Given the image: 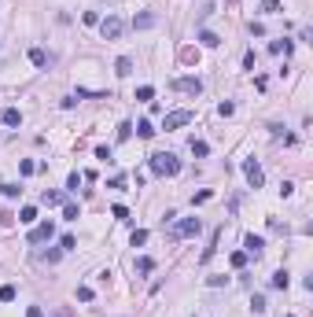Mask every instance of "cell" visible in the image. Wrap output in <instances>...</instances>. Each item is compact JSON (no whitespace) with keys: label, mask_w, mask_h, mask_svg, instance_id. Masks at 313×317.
<instances>
[{"label":"cell","mask_w":313,"mask_h":317,"mask_svg":"<svg viewBox=\"0 0 313 317\" xmlns=\"http://www.w3.org/2000/svg\"><path fill=\"white\" fill-rule=\"evenodd\" d=\"M148 170L155 177H177L181 173V158L173 152H155V155H148Z\"/></svg>","instance_id":"cell-1"},{"label":"cell","mask_w":313,"mask_h":317,"mask_svg":"<svg viewBox=\"0 0 313 317\" xmlns=\"http://www.w3.org/2000/svg\"><path fill=\"white\" fill-rule=\"evenodd\" d=\"M199 232H203V221H199V218H181L173 229H169V236L181 240V236H199Z\"/></svg>","instance_id":"cell-2"},{"label":"cell","mask_w":313,"mask_h":317,"mask_svg":"<svg viewBox=\"0 0 313 317\" xmlns=\"http://www.w3.org/2000/svg\"><path fill=\"white\" fill-rule=\"evenodd\" d=\"M122 30H126V22H122L118 15H107V18L100 22V33H103V41H118V37H122Z\"/></svg>","instance_id":"cell-3"},{"label":"cell","mask_w":313,"mask_h":317,"mask_svg":"<svg viewBox=\"0 0 313 317\" xmlns=\"http://www.w3.org/2000/svg\"><path fill=\"white\" fill-rule=\"evenodd\" d=\"M243 177H247L251 188H262V184H265V173H262L258 158H243Z\"/></svg>","instance_id":"cell-4"},{"label":"cell","mask_w":313,"mask_h":317,"mask_svg":"<svg viewBox=\"0 0 313 317\" xmlns=\"http://www.w3.org/2000/svg\"><path fill=\"white\" fill-rule=\"evenodd\" d=\"M173 89L184 92V96H199V92H203V81L199 78H173Z\"/></svg>","instance_id":"cell-5"},{"label":"cell","mask_w":313,"mask_h":317,"mask_svg":"<svg viewBox=\"0 0 313 317\" xmlns=\"http://www.w3.org/2000/svg\"><path fill=\"white\" fill-rule=\"evenodd\" d=\"M192 111H169V115H166V122H162V129H181V126H188V122H192Z\"/></svg>","instance_id":"cell-6"},{"label":"cell","mask_w":313,"mask_h":317,"mask_svg":"<svg viewBox=\"0 0 313 317\" xmlns=\"http://www.w3.org/2000/svg\"><path fill=\"white\" fill-rule=\"evenodd\" d=\"M55 236V225L52 221H41V225H33V232H30V244H44V240H52Z\"/></svg>","instance_id":"cell-7"},{"label":"cell","mask_w":313,"mask_h":317,"mask_svg":"<svg viewBox=\"0 0 313 317\" xmlns=\"http://www.w3.org/2000/svg\"><path fill=\"white\" fill-rule=\"evenodd\" d=\"M243 247H247V255L258 258L262 251H265V240H262V236H254V232H247V236H243Z\"/></svg>","instance_id":"cell-8"},{"label":"cell","mask_w":313,"mask_h":317,"mask_svg":"<svg viewBox=\"0 0 313 317\" xmlns=\"http://www.w3.org/2000/svg\"><path fill=\"white\" fill-rule=\"evenodd\" d=\"M0 122H4V126H11V129H18V126H22V111H18V107H4Z\"/></svg>","instance_id":"cell-9"},{"label":"cell","mask_w":313,"mask_h":317,"mask_svg":"<svg viewBox=\"0 0 313 317\" xmlns=\"http://www.w3.org/2000/svg\"><path fill=\"white\" fill-rule=\"evenodd\" d=\"M151 26H155V15H151V11H144V15L133 18V30H151Z\"/></svg>","instance_id":"cell-10"},{"label":"cell","mask_w":313,"mask_h":317,"mask_svg":"<svg viewBox=\"0 0 313 317\" xmlns=\"http://www.w3.org/2000/svg\"><path fill=\"white\" fill-rule=\"evenodd\" d=\"M41 203H44V207H63L66 195H63V192H44V195H41Z\"/></svg>","instance_id":"cell-11"},{"label":"cell","mask_w":313,"mask_h":317,"mask_svg":"<svg viewBox=\"0 0 313 317\" xmlns=\"http://www.w3.org/2000/svg\"><path fill=\"white\" fill-rule=\"evenodd\" d=\"M30 63H33V67H48V52H44V48H30Z\"/></svg>","instance_id":"cell-12"},{"label":"cell","mask_w":313,"mask_h":317,"mask_svg":"<svg viewBox=\"0 0 313 317\" xmlns=\"http://www.w3.org/2000/svg\"><path fill=\"white\" fill-rule=\"evenodd\" d=\"M115 74H118V78H129V74H133V59H129V55H122V59L115 63Z\"/></svg>","instance_id":"cell-13"},{"label":"cell","mask_w":313,"mask_h":317,"mask_svg":"<svg viewBox=\"0 0 313 317\" xmlns=\"http://www.w3.org/2000/svg\"><path fill=\"white\" fill-rule=\"evenodd\" d=\"M199 44H203V48H217V44H221V37L210 33V30H203V33H199Z\"/></svg>","instance_id":"cell-14"},{"label":"cell","mask_w":313,"mask_h":317,"mask_svg":"<svg viewBox=\"0 0 313 317\" xmlns=\"http://www.w3.org/2000/svg\"><path fill=\"white\" fill-rule=\"evenodd\" d=\"M288 281H291V277H288V269H277V273L269 277V284H273V288H280V292L288 288Z\"/></svg>","instance_id":"cell-15"},{"label":"cell","mask_w":313,"mask_h":317,"mask_svg":"<svg viewBox=\"0 0 313 317\" xmlns=\"http://www.w3.org/2000/svg\"><path fill=\"white\" fill-rule=\"evenodd\" d=\"M269 52H273V55H280V52L288 55V52H291V41H288V37H280V41H269Z\"/></svg>","instance_id":"cell-16"},{"label":"cell","mask_w":313,"mask_h":317,"mask_svg":"<svg viewBox=\"0 0 313 317\" xmlns=\"http://www.w3.org/2000/svg\"><path fill=\"white\" fill-rule=\"evenodd\" d=\"M137 137H144V141H151V137H155V126H151L148 118H140V122H137Z\"/></svg>","instance_id":"cell-17"},{"label":"cell","mask_w":313,"mask_h":317,"mask_svg":"<svg viewBox=\"0 0 313 317\" xmlns=\"http://www.w3.org/2000/svg\"><path fill=\"white\" fill-rule=\"evenodd\" d=\"M18 221H22V225H33L37 221V207H22L18 210Z\"/></svg>","instance_id":"cell-18"},{"label":"cell","mask_w":313,"mask_h":317,"mask_svg":"<svg viewBox=\"0 0 313 317\" xmlns=\"http://www.w3.org/2000/svg\"><path fill=\"white\" fill-rule=\"evenodd\" d=\"M63 218H66V221H78V218H81L78 203H63Z\"/></svg>","instance_id":"cell-19"},{"label":"cell","mask_w":313,"mask_h":317,"mask_svg":"<svg viewBox=\"0 0 313 317\" xmlns=\"http://www.w3.org/2000/svg\"><path fill=\"white\" fill-rule=\"evenodd\" d=\"M229 266H232V269H243V266H247V251H232Z\"/></svg>","instance_id":"cell-20"},{"label":"cell","mask_w":313,"mask_h":317,"mask_svg":"<svg viewBox=\"0 0 313 317\" xmlns=\"http://www.w3.org/2000/svg\"><path fill=\"white\" fill-rule=\"evenodd\" d=\"M137 100H140V104H151V100H155V89H151V85H140L137 89Z\"/></svg>","instance_id":"cell-21"},{"label":"cell","mask_w":313,"mask_h":317,"mask_svg":"<svg viewBox=\"0 0 313 317\" xmlns=\"http://www.w3.org/2000/svg\"><path fill=\"white\" fill-rule=\"evenodd\" d=\"M133 269H137V273H151V269H155V262L144 255V258H137V262H133Z\"/></svg>","instance_id":"cell-22"},{"label":"cell","mask_w":313,"mask_h":317,"mask_svg":"<svg viewBox=\"0 0 313 317\" xmlns=\"http://www.w3.org/2000/svg\"><path fill=\"white\" fill-rule=\"evenodd\" d=\"M192 155L206 158V155H210V144H206V141H192Z\"/></svg>","instance_id":"cell-23"},{"label":"cell","mask_w":313,"mask_h":317,"mask_svg":"<svg viewBox=\"0 0 313 317\" xmlns=\"http://www.w3.org/2000/svg\"><path fill=\"white\" fill-rule=\"evenodd\" d=\"M129 244H133V247H140V244H148V229H133V236H129Z\"/></svg>","instance_id":"cell-24"},{"label":"cell","mask_w":313,"mask_h":317,"mask_svg":"<svg viewBox=\"0 0 313 317\" xmlns=\"http://www.w3.org/2000/svg\"><path fill=\"white\" fill-rule=\"evenodd\" d=\"M251 314H265V295H251Z\"/></svg>","instance_id":"cell-25"},{"label":"cell","mask_w":313,"mask_h":317,"mask_svg":"<svg viewBox=\"0 0 313 317\" xmlns=\"http://www.w3.org/2000/svg\"><path fill=\"white\" fill-rule=\"evenodd\" d=\"M0 303H15V288L11 284H0Z\"/></svg>","instance_id":"cell-26"},{"label":"cell","mask_w":313,"mask_h":317,"mask_svg":"<svg viewBox=\"0 0 313 317\" xmlns=\"http://www.w3.org/2000/svg\"><path fill=\"white\" fill-rule=\"evenodd\" d=\"M18 173H22V177L37 173V162H30V158H22V162H18Z\"/></svg>","instance_id":"cell-27"},{"label":"cell","mask_w":313,"mask_h":317,"mask_svg":"<svg viewBox=\"0 0 313 317\" xmlns=\"http://www.w3.org/2000/svg\"><path fill=\"white\" fill-rule=\"evenodd\" d=\"M85 181V173H70V177H66V188H70V192H78V184Z\"/></svg>","instance_id":"cell-28"},{"label":"cell","mask_w":313,"mask_h":317,"mask_svg":"<svg viewBox=\"0 0 313 317\" xmlns=\"http://www.w3.org/2000/svg\"><path fill=\"white\" fill-rule=\"evenodd\" d=\"M59 247H63V251H74V247H78V240L66 232V236H59Z\"/></svg>","instance_id":"cell-29"},{"label":"cell","mask_w":313,"mask_h":317,"mask_svg":"<svg viewBox=\"0 0 313 317\" xmlns=\"http://www.w3.org/2000/svg\"><path fill=\"white\" fill-rule=\"evenodd\" d=\"M129 137H133V122H122L118 126V141H129Z\"/></svg>","instance_id":"cell-30"},{"label":"cell","mask_w":313,"mask_h":317,"mask_svg":"<svg viewBox=\"0 0 313 317\" xmlns=\"http://www.w3.org/2000/svg\"><path fill=\"white\" fill-rule=\"evenodd\" d=\"M52 317H78V314H74V306H55Z\"/></svg>","instance_id":"cell-31"},{"label":"cell","mask_w":313,"mask_h":317,"mask_svg":"<svg viewBox=\"0 0 313 317\" xmlns=\"http://www.w3.org/2000/svg\"><path fill=\"white\" fill-rule=\"evenodd\" d=\"M0 192H4V195H7V199H15V195H18V192H22V188H18V184H0Z\"/></svg>","instance_id":"cell-32"},{"label":"cell","mask_w":313,"mask_h":317,"mask_svg":"<svg viewBox=\"0 0 313 317\" xmlns=\"http://www.w3.org/2000/svg\"><path fill=\"white\" fill-rule=\"evenodd\" d=\"M232 111H236V104H232V100H225V104H221V107H217V115H221V118H229V115H232Z\"/></svg>","instance_id":"cell-33"},{"label":"cell","mask_w":313,"mask_h":317,"mask_svg":"<svg viewBox=\"0 0 313 317\" xmlns=\"http://www.w3.org/2000/svg\"><path fill=\"white\" fill-rule=\"evenodd\" d=\"M111 214H115V218H118V221H129V210H126V207H122V203H115V210H111Z\"/></svg>","instance_id":"cell-34"},{"label":"cell","mask_w":313,"mask_h":317,"mask_svg":"<svg viewBox=\"0 0 313 317\" xmlns=\"http://www.w3.org/2000/svg\"><path fill=\"white\" fill-rule=\"evenodd\" d=\"M262 7H265V11H273V15H277L284 4H280V0H262Z\"/></svg>","instance_id":"cell-35"},{"label":"cell","mask_w":313,"mask_h":317,"mask_svg":"<svg viewBox=\"0 0 313 317\" xmlns=\"http://www.w3.org/2000/svg\"><path fill=\"white\" fill-rule=\"evenodd\" d=\"M78 299L81 303H92V288H78Z\"/></svg>","instance_id":"cell-36"},{"label":"cell","mask_w":313,"mask_h":317,"mask_svg":"<svg viewBox=\"0 0 313 317\" xmlns=\"http://www.w3.org/2000/svg\"><path fill=\"white\" fill-rule=\"evenodd\" d=\"M96 158H103V162H111V148H103V144H100V148H96Z\"/></svg>","instance_id":"cell-37"},{"label":"cell","mask_w":313,"mask_h":317,"mask_svg":"<svg viewBox=\"0 0 313 317\" xmlns=\"http://www.w3.org/2000/svg\"><path fill=\"white\" fill-rule=\"evenodd\" d=\"M26 317H44V310H41V306H30V310H26Z\"/></svg>","instance_id":"cell-38"}]
</instances>
